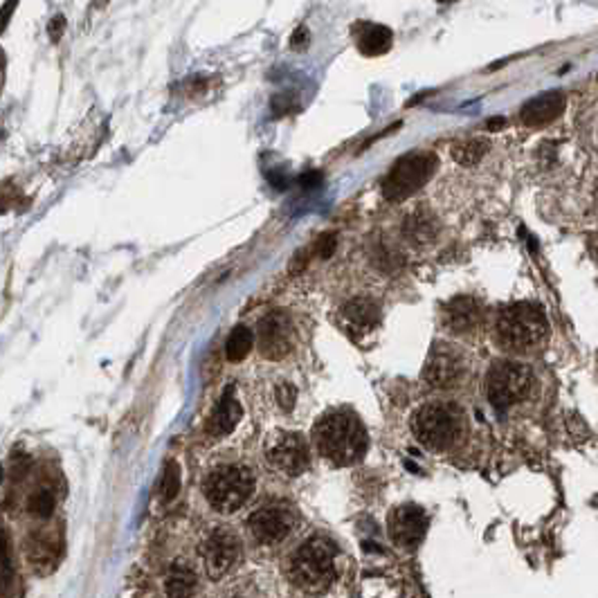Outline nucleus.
Wrapping results in <instances>:
<instances>
[{
    "label": "nucleus",
    "instance_id": "nucleus-1",
    "mask_svg": "<svg viewBox=\"0 0 598 598\" xmlns=\"http://www.w3.org/2000/svg\"><path fill=\"white\" fill-rule=\"evenodd\" d=\"M313 443L317 453L333 466H353L365 457L369 437L361 418L351 409H331L313 425Z\"/></svg>",
    "mask_w": 598,
    "mask_h": 598
},
{
    "label": "nucleus",
    "instance_id": "nucleus-2",
    "mask_svg": "<svg viewBox=\"0 0 598 598\" xmlns=\"http://www.w3.org/2000/svg\"><path fill=\"white\" fill-rule=\"evenodd\" d=\"M495 333L504 349L516 353L529 351L540 345L549 333L547 313L542 311V307L531 302L509 304L497 315Z\"/></svg>",
    "mask_w": 598,
    "mask_h": 598
},
{
    "label": "nucleus",
    "instance_id": "nucleus-3",
    "mask_svg": "<svg viewBox=\"0 0 598 598\" xmlns=\"http://www.w3.org/2000/svg\"><path fill=\"white\" fill-rule=\"evenodd\" d=\"M291 580L308 594H320L336 580V547L329 538L315 535L304 542L291 558Z\"/></svg>",
    "mask_w": 598,
    "mask_h": 598
},
{
    "label": "nucleus",
    "instance_id": "nucleus-4",
    "mask_svg": "<svg viewBox=\"0 0 598 598\" xmlns=\"http://www.w3.org/2000/svg\"><path fill=\"white\" fill-rule=\"evenodd\" d=\"M412 432L430 450H447L463 432V414L454 403H425L412 418Z\"/></svg>",
    "mask_w": 598,
    "mask_h": 598
},
{
    "label": "nucleus",
    "instance_id": "nucleus-5",
    "mask_svg": "<svg viewBox=\"0 0 598 598\" xmlns=\"http://www.w3.org/2000/svg\"><path fill=\"white\" fill-rule=\"evenodd\" d=\"M203 493L214 511L234 513L254 495V475L245 466L225 463L205 477Z\"/></svg>",
    "mask_w": 598,
    "mask_h": 598
},
{
    "label": "nucleus",
    "instance_id": "nucleus-6",
    "mask_svg": "<svg viewBox=\"0 0 598 598\" xmlns=\"http://www.w3.org/2000/svg\"><path fill=\"white\" fill-rule=\"evenodd\" d=\"M533 390V371L522 362L500 361L488 369L486 396L500 412L522 403Z\"/></svg>",
    "mask_w": 598,
    "mask_h": 598
},
{
    "label": "nucleus",
    "instance_id": "nucleus-7",
    "mask_svg": "<svg viewBox=\"0 0 598 598\" xmlns=\"http://www.w3.org/2000/svg\"><path fill=\"white\" fill-rule=\"evenodd\" d=\"M437 156L425 151H414L399 158L390 174L383 181V196L387 200H405L416 194L437 171Z\"/></svg>",
    "mask_w": 598,
    "mask_h": 598
},
{
    "label": "nucleus",
    "instance_id": "nucleus-8",
    "mask_svg": "<svg viewBox=\"0 0 598 598\" xmlns=\"http://www.w3.org/2000/svg\"><path fill=\"white\" fill-rule=\"evenodd\" d=\"M266 459L275 470L288 477H299L311 466L308 443L302 434L279 432L266 447Z\"/></svg>",
    "mask_w": 598,
    "mask_h": 598
},
{
    "label": "nucleus",
    "instance_id": "nucleus-9",
    "mask_svg": "<svg viewBox=\"0 0 598 598\" xmlns=\"http://www.w3.org/2000/svg\"><path fill=\"white\" fill-rule=\"evenodd\" d=\"M200 554H203L205 570H207L209 579L219 580L241 558V542H238V538L232 531L216 529L205 538Z\"/></svg>",
    "mask_w": 598,
    "mask_h": 598
},
{
    "label": "nucleus",
    "instance_id": "nucleus-10",
    "mask_svg": "<svg viewBox=\"0 0 598 598\" xmlns=\"http://www.w3.org/2000/svg\"><path fill=\"white\" fill-rule=\"evenodd\" d=\"M463 371H466L463 355L453 345L439 342L432 346L428 361H425L423 380L432 387H439V390H447L463 378Z\"/></svg>",
    "mask_w": 598,
    "mask_h": 598
},
{
    "label": "nucleus",
    "instance_id": "nucleus-11",
    "mask_svg": "<svg viewBox=\"0 0 598 598\" xmlns=\"http://www.w3.org/2000/svg\"><path fill=\"white\" fill-rule=\"evenodd\" d=\"M248 526L257 542L277 545L291 535L292 526H295V516H292L291 509L282 504L261 506L248 517Z\"/></svg>",
    "mask_w": 598,
    "mask_h": 598
},
{
    "label": "nucleus",
    "instance_id": "nucleus-12",
    "mask_svg": "<svg viewBox=\"0 0 598 598\" xmlns=\"http://www.w3.org/2000/svg\"><path fill=\"white\" fill-rule=\"evenodd\" d=\"M428 513L416 504H403L390 513L387 517V531L394 545L403 549H414L428 533Z\"/></svg>",
    "mask_w": 598,
    "mask_h": 598
},
{
    "label": "nucleus",
    "instance_id": "nucleus-13",
    "mask_svg": "<svg viewBox=\"0 0 598 598\" xmlns=\"http://www.w3.org/2000/svg\"><path fill=\"white\" fill-rule=\"evenodd\" d=\"M259 351L268 361H282L291 351L292 326L283 311H270L261 317L257 329Z\"/></svg>",
    "mask_w": 598,
    "mask_h": 598
},
{
    "label": "nucleus",
    "instance_id": "nucleus-14",
    "mask_svg": "<svg viewBox=\"0 0 598 598\" xmlns=\"http://www.w3.org/2000/svg\"><path fill=\"white\" fill-rule=\"evenodd\" d=\"M482 322V307L472 297H454L443 307V324L447 331L468 333Z\"/></svg>",
    "mask_w": 598,
    "mask_h": 598
},
{
    "label": "nucleus",
    "instance_id": "nucleus-15",
    "mask_svg": "<svg viewBox=\"0 0 598 598\" xmlns=\"http://www.w3.org/2000/svg\"><path fill=\"white\" fill-rule=\"evenodd\" d=\"M564 111V95L558 90H549L538 97L529 99L522 106L520 120L526 127H545V124L554 122L555 117Z\"/></svg>",
    "mask_w": 598,
    "mask_h": 598
},
{
    "label": "nucleus",
    "instance_id": "nucleus-16",
    "mask_svg": "<svg viewBox=\"0 0 598 598\" xmlns=\"http://www.w3.org/2000/svg\"><path fill=\"white\" fill-rule=\"evenodd\" d=\"M241 414H244V409L238 405L232 387H228L223 392V396H221L216 409L212 412V416H209L207 428L205 430H207L209 437H225V434H229L237 428V423L241 421Z\"/></svg>",
    "mask_w": 598,
    "mask_h": 598
},
{
    "label": "nucleus",
    "instance_id": "nucleus-17",
    "mask_svg": "<svg viewBox=\"0 0 598 598\" xmlns=\"http://www.w3.org/2000/svg\"><path fill=\"white\" fill-rule=\"evenodd\" d=\"M353 39L365 57H378L392 48L394 35L390 27L380 23H358L353 27Z\"/></svg>",
    "mask_w": 598,
    "mask_h": 598
},
{
    "label": "nucleus",
    "instance_id": "nucleus-18",
    "mask_svg": "<svg viewBox=\"0 0 598 598\" xmlns=\"http://www.w3.org/2000/svg\"><path fill=\"white\" fill-rule=\"evenodd\" d=\"M342 320H345L346 331L353 333L371 331V329L380 322V308L378 304L367 299V297H358V299H351L349 304H345V308H342Z\"/></svg>",
    "mask_w": 598,
    "mask_h": 598
},
{
    "label": "nucleus",
    "instance_id": "nucleus-19",
    "mask_svg": "<svg viewBox=\"0 0 598 598\" xmlns=\"http://www.w3.org/2000/svg\"><path fill=\"white\" fill-rule=\"evenodd\" d=\"M403 229H405V237H408L409 241H414V244H418V245H425V244H432L434 238L439 237L441 225H439L437 216H434L430 209L416 207L412 214L405 219Z\"/></svg>",
    "mask_w": 598,
    "mask_h": 598
},
{
    "label": "nucleus",
    "instance_id": "nucleus-20",
    "mask_svg": "<svg viewBox=\"0 0 598 598\" xmlns=\"http://www.w3.org/2000/svg\"><path fill=\"white\" fill-rule=\"evenodd\" d=\"M196 587H198V579L187 564H175L165 580L167 598H191Z\"/></svg>",
    "mask_w": 598,
    "mask_h": 598
},
{
    "label": "nucleus",
    "instance_id": "nucleus-21",
    "mask_svg": "<svg viewBox=\"0 0 598 598\" xmlns=\"http://www.w3.org/2000/svg\"><path fill=\"white\" fill-rule=\"evenodd\" d=\"M254 336L248 326H237L228 338V345H225V355H228L229 362H241L245 355L252 349Z\"/></svg>",
    "mask_w": 598,
    "mask_h": 598
},
{
    "label": "nucleus",
    "instance_id": "nucleus-22",
    "mask_svg": "<svg viewBox=\"0 0 598 598\" xmlns=\"http://www.w3.org/2000/svg\"><path fill=\"white\" fill-rule=\"evenodd\" d=\"M488 151V142L482 137H472V140L457 142L453 146V158L459 165H475L484 158V153Z\"/></svg>",
    "mask_w": 598,
    "mask_h": 598
},
{
    "label": "nucleus",
    "instance_id": "nucleus-23",
    "mask_svg": "<svg viewBox=\"0 0 598 598\" xmlns=\"http://www.w3.org/2000/svg\"><path fill=\"white\" fill-rule=\"evenodd\" d=\"M57 542L52 540V535H45V538H41V535H36L35 542H29V549H27V558L32 564H50L57 560Z\"/></svg>",
    "mask_w": 598,
    "mask_h": 598
},
{
    "label": "nucleus",
    "instance_id": "nucleus-24",
    "mask_svg": "<svg viewBox=\"0 0 598 598\" xmlns=\"http://www.w3.org/2000/svg\"><path fill=\"white\" fill-rule=\"evenodd\" d=\"M181 491V466L175 462H167L165 472L160 479V497L162 501H171Z\"/></svg>",
    "mask_w": 598,
    "mask_h": 598
},
{
    "label": "nucleus",
    "instance_id": "nucleus-25",
    "mask_svg": "<svg viewBox=\"0 0 598 598\" xmlns=\"http://www.w3.org/2000/svg\"><path fill=\"white\" fill-rule=\"evenodd\" d=\"M54 511V495L48 488H41L29 497V513L36 517H50Z\"/></svg>",
    "mask_w": 598,
    "mask_h": 598
},
{
    "label": "nucleus",
    "instance_id": "nucleus-26",
    "mask_svg": "<svg viewBox=\"0 0 598 598\" xmlns=\"http://www.w3.org/2000/svg\"><path fill=\"white\" fill-rule=\"evenodd\" d=\"M336 245H338V237L333 232H329V234H322V237L317 238V244L313 250H315L317 257L329 259L333 252H336Z\"/></svg>",
    "mask_w": 598,
    "mask_h": 598
},
{
    "label": "nucleus",
    "instance_id": "nucleus-27",
    "mask_svg": "<svg viewBox=\"0 0 598 598\" xmlns=\"http://www.w3.org/2000/svg\"><path fill=\"white\" fill-rule=\"evenodd\" d=\"M277 400H279V405L286 409V412H291L297 403V390L291 383H282L277 387Z\"/></svg>",
    "mask_w": 598,
    "mask_h": 598
},
{
    "label": "nucleus",
    "instance_id": "nucleus-28",
    "mask_svg": "<svg viewBox=\"0 0 598 598\" xmlns=\"http://www.w3.org/2000/svg\"><path fill=\"white\" fill-rule=\"evenodd\" d=\"M61 29H64V19H61V16H57V19H54L52 23H50V36H52V39L57 41L58 36H61Z\"/></svg>",
    "mask_w": 598,
    "mask_h": 598
},
{
    "label": "nucleus",
    "instance_id": "nucleus-29",
    "mask_svg": "<svg viewBox=\"0 0 598 598\" xmlns=\"http://www.w3.org/2000/svg\"><path fill=\"white\" fill-rule=\"evenodd\" d=\"M592 254H594V259H596V261H598V238L592 244Z\"/></svg>",
    "mask_w": 598,
    "mask_h": 598
},
{
    "label": "nucleus",
    "instance_id": "nucleus-30",
    "mask_svg": "<svg viewBox=\"0 0 598 598\" xmlns=\"http://www.w3.org/2000/svg\"><path fill=\"white\" fill-rule=\"evenodd\" d=\"M501 124H504V120H493V122H491V128H500Z\"/></svg>",
    "mask_w": 598,
    "mask_h": 598
},
{
    "label": "nucleus",
    "instance_id": "nucleus-31",
    "mask_svg": "<svg viewBox=\"0 0 598 598\" xmlns=\"http://www.w3.org/2000/svg\"><path fill=\"white\" fill-rule=\"evenodd\" d=\"M596 200H598V187H596Z\"/></svg>",
    "mask_w": 598,
    "mask_h": 598
}]
</instances>
